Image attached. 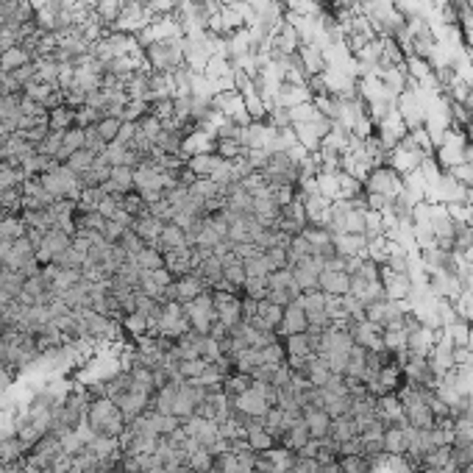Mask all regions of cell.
Here are the masks:
<instances>
[{
    "mask_svg": "<svg viewBox=\"0 0 473 473\" xmlns=\"http://www.w3.org/2000/svg\"><path fill=\"white\" fill-rule=\"evenodd\" d=\"M87 426L95 437H120L128 423H126L120 407L112 398L100 396V398H92L89 410H87Z\"/></svg>",
    "mask_w": 473,
    "mask_h": 473,
    "instance_id": "1",
    "label": "cell"
},
{
    "mask_svg": "<svg viewBox=\"0 0 473 473\" xmlns=\"http://www.w3.org/2000/svg\"><path fill=\"white\" fill-rule=\"evenodd\" d=\"M181 306H184V315H187L193 331H198V334H209V329L218 323V309H215V298L209 290H204L201 295H195L193 301H187Z\"/></svg>",
    "mask_w": 473,
    "mask_h": 473,
    "instance_id": "2",
    "label": "cell"
},
{
    "mask_svg": "<svg viewBox=\"0 0 473 473\" xmlns=\"http://www.w3.org/2000/svg\"><path fill=\"white\" fill-rule=\"evenodd\" d=\"M298 295H301V287L295 284L290 267L267 273V301H273L278 306H290V303L298 301Z\"/></svg>",
    "mask_w": 473,
    "mask_h": 473,
    "instance_id": "3",
    "label": "cell"
},
{
    "mask_svg": "<svg viewBox=\"0 0 473 473\" xmlns=\"http://www.w3.org/2000/svg\"><path fill=\"white\" fill-rule=\"evenodd\" d=\"M204 398H207V390H204L201 384L181 379V382H179V390H176V401H173V415H176L181 423L190 421V418L195 415V410L201 407Z\"/></svg>",
    "mask_w": 473,
    "mask_h": 473,
    "instance_id": "4",
    "label": "cell"
},
{
    "mask_svg": "<svg viewBox=\"0 0 473 473\" xmlns=\"http://www.w3.org/2000/svg\"><path fill=\"white\" fill-rule=\"evenodd\" d=\"M229 401H232V410L242 412V415H250V418H264L267 410H270V401H267V396H264V384L256 382V379H253L250 390H245L242 396L229 398Z\"/></svg>",
    "mask_w": 473,
    "mask_h": 473,
    "instance_id": "5",
    "label": "cell"
},
{
    "mask_svg": "<svg viewBox=\"0 0 473 473\" xmlns=\"http://www.w3.org/2000/svg\"><path fill=\"white\" fill-rule=\"evenodd\" d=\"M215 298V309H218V320L229 329H236L242 323V295L236 292H220V290H209Z\"/></svg>",
    "mask_w": 473,
    "mask_h": 473,
    "instance_id": "6",
    "label": "cell"
},
{
    "mask_svg": "<svg viewBox=\"0 0 473 473\" xmlns=\"http://www.w3.org/2000/svg\"><path fill=\"white\" fill-rule=\"evenodd\" d=\"M70 245H73V234H67V232H61V229H47L42 245L36 248V262H39V264H50V262H53L61 250H67Z\"/></svg>",
    "mask_w": 473,
    "mask_h": 473,
    "instance_id": "7",
    "label": "cell"
},
{
    "mask_svg": "<svg viewBox=\"0 0 473 473\" xmlns=\"http://www.w3.org/2000/svg\"><path fill=\"white\" fill-rule=\"evenodd\" d=\"M382 287L390 301H407L412 295V278L410 273H396L387 264H382Z\"/></svg>",
    "mask_w": 473,
    "mask_h": 473,
    "instance_id": "8",
    "label": "cell"
},
{
    "mask_svg": "<svg viewBox=\"0 0 473 473\" xmlns=\"http://www.w3.org/2000/svg\"><path fill=\"white\" fill-rule=\"evenodd\" d=\"M207 290V284L195 276V273H190V276H181V278H176L167 290H165V301H179V303H187V301H193L195 295H201Z\"/></svg>",
    "mask_w": 473,
    "mask_h": 473,
    "instance_id": "9",
    "label": "cell"
},
{
    "mask_svg": "<svg viewBox=\"0 0 473 473\" xmlns=\"http://www.w3.org/2000/svg\"><path fill=\"white\" fill-rule=\"evenodd\" d=\"M317 290L326 292V295L343 298V295L351 292V273H348V270H331V267H326V270L317 276Z\"/></svg>",
    "mask_w": 473,
    "mask_h": 473,
    "instance_id": "10",
    "label": "cell"
},
{
    "mask_svg": "<svg viewBox=\"0 0 473 473\" xmlns=\"http://www.w3.org/2000/svg\"><path fill=\"white\" fill-rule=\"evenodd\" d=\"M281 317H284V306L262 298V301H256V317L250 320V326H256L259 331H276Z\"/></svg>",
    "mask_w": 473,
    "mask_h": 473,
    "instance_id": "11",
    "label": "cell"
},
{
    "mask_svg": "<svg viewBox=\"0 0 473 473\" xmlns=\"http://www.w3.org/2000/svg\"><path fill=\"white\" fill-rule=\"evenodd\" d=\"M306 329H309L306 312H303L298 303H290V306H284V317H281V323H278L276 334L284 340V337H290V334H303Z\"/></svg>",
    "mask_w": 473,
    "mask_h": 473,
    "instance_id": "12",
    "label": "cell"
},
{
    "mask_svg": "<svg viewBox=\"0 0 473 473\" xmlns=\"http://www.w3.org/2000/svg\"><path fill=\"white\" fill-rule=\"evenodd\" d=\"M165 270H167V273H170L173 278L190 276V273L195 270V264H193V250H190V245L167 250V253H165Z\"/></svg>",
    "mask_w": 473,
    "mask_h": 473,
    "instance_id": "13",
    "label": "cell"
},
{
    "mask_svg": "<svg viewBox=\"0 0 473 473\" xmlns=\"http://www.w3.org/2000/svg\"><path fill=\"white\" fill-rule=\"evenodd\" d=\"M220 264H223V278L242 295V284H245V278H248V276H245V262H242V256L234 253V250H229V253L220 256Z\"/></svg>",
    "mask_w": 473,
    "mask_h": 473,
    "instance_id": "14",
    "label": "cell"
},
{
    "mask_svg": "<svg viewBox=\"0 0 473 473\" xmlns=\"http://www.w3.org/2000/svg\"><path fill=\"white\" fill-rule=\"evenodd\" d=\"M301 415H303V423H306V429H309V435H312L315 440H323V437H329L331 418H329L323 410H317V407L306 404V407L301 410Z\"/></svg>",
    "mask_w": 473,
    "mask_h": 473,
    "instance_id": "15",
    "label": "cell"
},
{
    "mask_svg": "<svg viewBox=\"0 0 473 473\" xmlns=\"http://www.w3.org/2000/svg\"><path fill=\"white\" fill-rule=\"evenodd\" d=\"M184 245H190V242H187V232L179 229L176 223H165L162 234L156 236V242H153V248L162 250V253H167V250H173V248H184Z\"/></svg>",
    "mask_w": 473,
    "mask_h": 473,
    "instance_id": "16",
    "label": "cell"
},
{
    "mask_svg": "<svg viewBox=\"0 0 473 473\" xmlns=\"http://www.w3.org/2000/svg\"><path fill=\"white\" fill-rule=\"evenodd\" d=\"M162 229H165V223L156 220L153 215H142V218H134V220H131V232L137 236H142L148 245L156 242V236L162 234Z\"/></svg>",
    "mask_w": 473,
    "mask_h": 473,
    "instance_id": "17",
    "label": "cell"
},
{
    "mask_svg": "<svg viewBox=\"0 0 473 473\" xmlns=\"http://www.w3.org/2000/svg\"><path fill=\"white\" fill-rule=\"evenodd\" d=\"M195 276L207 284V290H212V284L215 281H220L223 278V264H220V256L218 253H209L198 267H195Z\"/></svg>",
    "mask_w": 473,
    "mask_h": 473,
    "instance_id": "18",
    "label": "cell"
},
{
    "mask_svg": "<svg viewBox=\"0 0 473 473\" xmlns=\"http://www.w3.org/2000/svg\"><path fill=\"white\" fill-rule=\"evenodd\" d=\"M309 437H312V435H309V429H306V423H303V418H301V421H295V423L287 429V435L278 440V446H284V449H290V451L298 454V451L309 443Z\"/></svg>",
    "mask_w": 473,
    "mask_h": 473,
    "instance_id": "19",
    "label": "cell"
},
{
    "mask_svg": "<svg viewBox=\"0 0 473 473\" xmlns=\"http://www.w3.org/2000/svg\"><path fill=\"white\" fill-rule=\"evenodd\" d=\"M384 454L387 457H404L407 454V426H390L384 432Z\"/></svg>",
    "mask_w": 473,
    "mask_h": 473,
    "instance_id": "20",
    "label": "cell"
},
{
    "mask_svg": "<svg viewBox=\"0 0 473 473\" xmlns=\"http://www.w3.org/2000/svg\"><path fill=\"white\" fill-rule=\"evenodd\" d=\"M359 432H356V426H354V418L351 415H340V418H331V426H329V437L340 446V443H345V440H354Z\"/></svg>",
    "mask_w": 473,
    "mask_h": 473,
    "instance_id": "21",
    "label": "cell"
},
{
    "mask_svg": "<svg viewBox=\"0 0 473 473\" xmlns=\"http://www.w3.org/2000/svg\"><path fill=\"white\" fill-rule=\"evenodd\" d=\"M84 148V128H78V126H73V128H67L64 131V140H61V151H59V156H56V162H67L75 151H81Z\"/></svg>",
    "mask_w": 473,
    "mask_h": 473,
    "instance_id": "22",
    "label": "cell"
},
{
    "mask_svg": "<svg viewBox=\"0 0 473 473\" xmlns=\"http://www.w3.org/2000/svg\"><path fill=\"white\" fill-rule=\"evenodd\" d=\"M131 262H134L140 270H159V267H165V253L156 250L153 245H145L140 253L131 256Z\"/></svg>",
    "mask_w": 473,
    "mask_h": 473,
    "instance_id": "23",
    "label": "cell"
},
{
    "mask_svg": "<svg viewBox=\"0 0 473 473\" xmlns=\"http://www.w3.org/2000/svg\"><path fill=\"white\" fill-rule=\"evenodd\" d=\"M28 61H33V56H31L28 50H22L20 45L0 53V70H3V73H14L17 67H22V64H28Z\"/></svg>",
    "mask_w": 473,
    "mask_h": 473,
    "instance_id": "24",
    "label": "cell"
},
{
    "mask_svg": "<svg viewBox=\"0 0 473 473\" xmlns=\"http://www.w3.org/2000/svg\"><path fill=\"white\" fill-rule=\"evenodd\" d=\"M245 440H248V446H250L253 451H259V454H262V451H270V449L276 446V440L267 435V429L262 426V421L253 423V426L245 432Z\"/></svg>",
    "mask_w": 473,
    "mask_h": 473,
    "instance_id": "25",
    "label": "cell"
},
{
    "mask_svg": "<svg viewBox=\"0 0 473 473\" xmlns=\"http://www.w3.org/2000/svg\"><path fill=\"white\" fill-rule=\"evenodd\" d=\"M75 126V109L70 106H59L53 112H47V128L50 131H67Z\"/></svg>",
    "mask_w": 473,
    "mask_h": 473,
    "instance_id": "26",
    "label": "cell"
},
{
    "mask_svg": "<svg viewBox=\"0 0 473 473\" xmlns=\"http://www.w3.org/2000/svg\"><path fill=\"white\" fill-rule=\"evenodd\" d=\"M250 384H253V376H248V373H229V376H223V393L229 396V398H236V396H242L245 390H250Z\"/></svg>",
    "mask_w": 473,
    "mask_h": 473,
    "instance_id": "27",
    "label": "cell"
},
{
    "mask_svg": "<svg viewBox=\"0 0 473 473\" xmlns=\"http://www.w3.org/2000/svg\"><path fill=\"white\" fill-rule=\"evenodd\" d=\"M281 343H284V348H287V356H312V354H315V351H312V340H309L306 331H303V334H290V337H284Z\"/></svg>",
    "mask_w": 473,
    "mask_h": 473,
    "instance_id": "28",
    "label": "cell"
},
{
    "mask_svg": "<svg viewBox=\"0 0 473 473\" xmlns=\"http://www.w3.org/2000/svg\"><path fill=\"white\" fill-rule=\"evenodd\" d=\"M84 262H87V253L78 250L75 245H70L67 250H61V253L53 259V264H59V267H64V270H81Z\"/></svg>",
    "mask_w": 473,
    "mask_h": 473,
    "instance_id": "29",
    "label": "cell"
},
{
    "mask_svg": "<svg viewBox=\"0 0 473 473\" xmlns=\"http://www.w3.org/2000/svg\"><path fill=\"white\" fill-rule=\"evenodd\" d=\"M28 234V229H25V223H22V218L20 215H6L3 220H0V239H20V236Z\"/></svg>",
    "mask_w": 473,
    "mask_h": 473,
    "instance_id": "30",
    "label": "cell"
},
{
    "mask_svg": "<svg viewBox=\"0 0 473 473\" xmlns=\"http://www.w3.org/2000/svg\"><path fill=\"white\" fill-rule=\"evenodd\" d=\"M315 253V245L306 239L303 234H295L290 239V245H287V256H290V264H295L298 259H303V256H312Z\"/></svg>",
    "mask_w": 473,
    "mask_h": 473,
    "instance_id": "31",
    "label": "cell"
},
{
    "mask_svg": "<svg viewBox=\"0 0 473 473\" xmlns=\"http://www.w3.org/2000/svg\"><path fill=\"white\" fill-rule=\"evenodd\" d=\"M212 465H215V454H209L207 449H195L187 457V468L193 473H212Z\"/></svg>",
    "mask_w": 473,
    "mask_h": 473,
    "instance_id": "32",
    "label": "cell"
},
{
    "mask_svg": "<svg viewBox=\"0 0 473 473\" xmlns=\"http://www.w3.org/2000/svg\"><path fill=\"white\" fill-rule=\"evenodd\" d=\"M120 207L131 215V218H142V215H148V204H145V198L134 190V193H126L123 198H120Z\"/></svg>",
    "mask_w": 473,
    "mask_h": 473,
    "instance_id": "33",
    "label": "cell"
},
{
    "mask_svg": "<svg viewBox=\"0 0 473 473\" xmlns=\"http://www.w3.org/2000/svg\"><path fill=\"white\" fill-rule=\"evenodd\" d=\"M0 207L6 215H20L22 212V190H0Z\"/></svg>",
    "mask_w": 473,
    "mask_h": 473,
    "instance_id": "34",
    "label": "cell"
},
{
    "mask_svg": "<svg viewBox=\"0 0 473 473\" xmlns=\"http://www.w3.org/2000/svg\"><path fill=\"white\" fill-rule=\"evenodd\" d=\"M106 114L100 112V109H95V106H81V109H75V126L78 128H92V126H98L100 120H103Z\"/></svg>",
    "mask_w": 473,
    "mask_h": 473,
    "instance_id": "35",
    "label": "cell"
},
{
    "mask_svg": "<svg viewBox=\"0 0 473 473\" xmlns=\"http://www.w3.org/2000/svg\"><path fill=\"white\" fill-rule=\"evenodd\" d=\"M61 140H64V131H47V137L36 145V153L56 159V156H59V151H61Z\"/></svg>",
    "mask_w": 473,
    "mask_h": 473,
    "instance_id": "36",
    "label": "cell"
},
{
    "mask_svg": "<svg viewBox=\"0 0 473 473\" xmlns=\"http://www.w3.org/2000/svg\"><path fill=\"white\" fill-rule=\"evenodd\" d=\"M95 159H98L95 153H89L87 148H81V151H75V153H73V156H70L64 165H67L73 173H78V176H81V173H87V170L92 167V162H95Z\"/></svg>",
    "mask_w": 473,
    "mask_h": 473,
    "instance_id": "37",
    "label": "cell"
},
{
    "mask_svg": "<svg viewBox=\"0 0 473 473\" xmlns=\"http://www.w3.org/2000/svg\"><path fill=\"white\" fill-rule=\"evenodd\" d=\"M120 126H123V120H117V117H103L95 128H98V134H100V140L106 142V145H112V142H117V134H120Z\"/></svg>",
    "mask_w": 473,
    "mask_h": 473,
    "instance_id": "38",
    "label": "cell"
},
{
    "mask_svg": "<svg viewBox=\"0 0 473 473\" xmlns=\"http://www.w3.org/2000/svg\"><path fill=\"white\" fill-rule=\"evenodd\" d=\"M264 264H267V270H270V273H276V270H284V267H290V256H287V248H267V250H264Z\"/></svg>",
    "mask_w": 473,
    "mask_h": 473,
    "instance_id": "39",
    "label": "cell"
},
{
    "mask_svg": "<svg viewBox=\"0 0 473 473\" xmlns=\"http://www.w3.org/2000/svg\"><path fill=\"white\" fill-rule=\"evenodd\" d=\"M245 262V276L248 278H267V264H264V250L262 253H256V256H248V259H242Z\"/></svg>",
    "mask_w": 473,
    "mask_h": 473,
    "instance_id": "40",
    "label": "cell"
},
{
    "mask_svg": "<svg viewBox=\"0 0 473 473\" xmlns=\"http://www.w3.org/2000/svg\"><path fill=\"white\" fill-rule=\"evenodd\" d=\"M207 368H209L207 359H184V362H179V373H181V379H187V382H195Z\"/></svg>",
    "mask_w": 473,
    "mask_h": 473,
    "instance_id": "41",
    "label": "cell"
},
{
    "mask_svg": "<svg viewBox=\"0 0 473 473\" xmlns=\"http://www.w3.org/2000/svg\"><path fill=\"white\" fill-rule=\"evenodd\" d=\"M242 295H245V298H253V301L267 298V278H245Z\"/></svg>",
    "mask_w": 473,
    "mask_h": 473,
    "instance_id": "42",
    "label": "cell"
},
{
    "mask_svg": "<svg viewBox=\"0 0 473 473\" xmlns=\"http://www.w3.org/2000/svg\"><path fill=\"white\" fill-rule=\"evenodd\" d=\"M117 245H120V248H123V250H126L128 256H134V253H140V250H142V248H145L148 242H145L142 236H137L134 232H131V229H128L126 234L120 236V242H117Z\"/></svg>",
    "mask_w": 473,
    "mask_h": 473,
    "instance_id": "43",
    "label": "cell"
},
{
    "mask_svg": "<svg viewBox=\"0 0 473 473\" xmlns=\"http://www.w3.org/2000/svg\"><path fill=\"white\" fill-rule=\"evenodd\" d=\"M128 232V226H123V223H117V220H106V226H103V239L106 242H120V236Z\"/></svg>",
    "mask_w": 473,
    "mask_h": 473,
    "instance_id": "44",
    "label": "cell"
},
{
    "mask_svg": "<svg viewBox=\"0 0 473 473\" xmlns=\"http://www.w3.org/2000/svg\"><path fill=\"white\" fill-rule=\"evenodd\" d=\"M11 382H14V376H11V370L0 362V396L3 393H8V387H11Z\"/></svg>",
    "mask_w": 473,
    "mask_h": 473,
    "instance_id": "45",
    "label": "cell"
},
{
    "mask_svg": "<svg viewBox=\"0 0 473 473\" xmlns=\"http://www.w3.org/2000/svg\"><path fill=\"white\" fill-rule=\"evenodd\" d=\"M11 245H14L11 239H0V262H3V259L11 253Z\"/></svg>",
    "mask_w": 473,
    "mask_h": 473,
    "instance_id": "46",
    "label": "cell"
},
{
    "mask_svg": "<svg viewBox=\"0 0 473 473\" xmlns=\"http://www.w3.org/2000/svg\"><path fill=\"white\" fill-rule=\"evenodd\" d=\"M162 473H190L187 465H162Z\"/></svg>",
    "mask_w": 473,
    "mask_h": 473,
    "instance_id": "47",
    "label": "cell"
},
{
    "mask_svg": "<svg viewBox=\"0 0 473 473\" xmlns=\"http://www.w3.org/2000/svg\"><path fill=\"white\" fill-rule=\"evenodd\" d=\"M435 473H463V471H460L457 465H446V468H437Z\"/></svg>",
    "mask_w": 473,
    "mask_h": 473,
    "instance_id": "48",
    "label": "cell"
},
{
    "mask_svg": "<svg viewBox=\"0 0 473 473\" xmlns=\"http://www.w3.org/2000/svg\"><path fill=\"white\" fill-rule=\"evenodd\" d=\"M465 348L473 354V326H471V331H468V340H465Z\"/></svg>",
    "mask_w": 473,
    "mask_h": 473,
    "instance_id": "49",
    "label": "cell"
},
{
    "mask_svg": "<svg viewBox=\"0 0 473 473\" xmlns=\"http://www.w3.org/2000/svg\"><path fill=\"white\" fill-rule=\"evenodd\" d=\"M142 473H162V468H148V471H142Z\"/></svg>",
    "mask_w": 473,
    "mask_h": 473,
    "instance_id": "50",
    "label": "cell"
},
{
    "mask_svg": "<svg viewBox=\"0 0 473 473\" xmlns=\"http://www.w3.org/2000/svg\"><path fill=\"white\" fill-rule=\"evenodd\" d=\"M239 473H259L256 468H248V471H239Z\"/></svg>",
    "mask_w": 473,
    "mask_h": 473,
    "instance_id": "51",
    "label": "cell"
},
{
    "mask_svg": "<svg viewBox=\"0 0 473 473\" xmlns=\"http://www.w3.org/2000/svg\"><path fill=\"white\" fill-rule=\"evenodd\" d=\"M0 315H3V306H0Z\"/></svg>",
    "mask_w": 473,
    "mask_h": 473,
    "instance_id": "52",
    "label": "cell"
}]
</instances>
